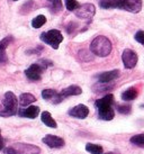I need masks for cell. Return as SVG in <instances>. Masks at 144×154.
I'll return each mask as SVG.
<instances>
[{
  "label": "cell",
  "mask_w": 144,
  "mask_h": 154,
  "mask_svg": "<svg viewBox=\"0 0 144 154\" xmlns=\"http://www.w3.org/2000/svg\"><path fill=\"white\" fill-rule=\"evenodd\" d=\"M4 145H5V141L4 138L1 137V131H0V151L4 149Z\"/></svg>",
  "instance_id": "obj_30"
},
{
  "label": "cell",
  "mask_w": 144,
  "mask_h": 154,
  "mask_svg": "<svg viewBox=\"0 0 144 154\" xmlns=\"http://www.w3.org/2000/svg\"><path fill=\"white\" fill-rule=\"evenodd\" d=\"M52 65V62L49 60H39L37 63H34L32 64L30 68L25 71L26 77L28 78L30 80H33V81H36V80H39L41 77H42V73L47 69V66Z\"/></svg>",
  "instance_id": "obj_4"
},
{
  "label": "cell",
  "mask_w": 144,
  "mask_h": 154,
  "mask_svg": "<svg viewBox=\"0 0 144 154\" xmlns=\"http://www.w3.org/2000/svg\"><path fill=\"white\" fill-rule=\"evenodd\" d=\"M50 2V6H51V11L52 13H59L62 10L63 8V5H62V1L61 0H47Z\"/></svg>",
  "instance_id": "obj_24"
},
{
  "label": "cell",
  "mask_w": 144,
  "mask_h": 154,
  "mask_svg": "<svg viewBox=\"0 0 144 154\" xmlns=\"http://www.w3.org/2000/svg\"><path fill=\"white\" fill-rule=\"evenodd\" d=\"M69 115L72 117H76V118L85 119L86 117L89 115V108L85 105H78V106L71 108L69 110Z\"/></svg>",
  "instance_id": "obj_11"
},
{
  "label": "cell",
  "mask_w": 144,
  "mask_h": 154,
  "mask_svg": "<svg viewBox=\"0 0 144 154\" xmlns=\"http://www.w3.org/2000/svg\"><path fill=\"white\" fill-rule=\"evenodd\" d=\"M18 99L14 92L8 91L5 94L4 100L0 103V116L10 117L18 114Z\"/></svg>",
  "instance_id": "obj_2"
},
{
  "label": "cell",
  "mask_w": 144,
  "mask_h": 154,
  "mask_svg": "<svg viewBox=\"0 0 144 154\" xmlns=\"http://www.w3.org/2000/svg\"><path fill=\"white\" fill-rule=\"evenodd\" d=\"M42 98L47 100V101H51L53 103H60L63 100V97L61 96V94L56 92L53 89H45L42 91Z\"/></svg>",
  "instance_id": "obj_10"
},
{
  "label": "cell",
  "mask_w": 144,
  "mask_h": 154,
  "mask_svg": "<svg viewBox=\"0 0 144 154\" xmlns=\"http://www.w3.org/2000/svg\"><path fill=\"white\" fill-rule=\"evenodd\" d=\"M117 110L121 112V114H130L131 112V106H128V105H119L117 106Z\"/></svg>",
  "instance_id": "obj_28"
},
{
  "label": "cell",
  "mask_w": 144,
  "mask_h": 154,
  "mask_svg": "<svg viewBox=\"0 0 144 154\" xmlns=\"http://www.w3.org/2000/svg\"><path fill=\"white\" fill-rule=\"evenodd\" d=\"M119 77V71L118 70H113V71H107V72H102L98 75V80L99 82L102 83H109L110 81H113L115 79H117Z\"/></svg>",
  "instance_id": "obj_13"
},
{
  "label": "cell",
  "mask_w": 144,
  "mask_h": 154,
  "mask_svg": "<svg viewBox=\"0 0 144 154\" xmlns=\"http://www.w3.org/2000/svg\"><path fill=\"white\" fill-rule=\"evenodd\" d=\"M36 101V98L32 94H21L19 96V105L23 107H26L27 105H30Z\"/></svg>",
  "instance_id": "obj_19"
},
{
  "label": "cell",
  "mask_w": 144,
  "mask_h": 154,
  "mask_svg": "<svg viewBox=\"0 0 144 154\" xmlns=\"http://www.w3.org/2000/svg\"><path fill=\"white\" fill-rule=\"evenodd\" d=\"M19 116L21 117H26V118H30V119H34L38 116L39 114V108L36 107V106H30L26 109H21V110L18 111Z\"/></svg>",
  "instance_id": "obj_15"
},
{
  "label": "cell",
  "mask_w": 144,
  "mask_h": 154,
  "mask_svg": "<svg viewBox=\"0 0 144 154\" xmlns=\"http://www.w3.org/2000/svg\"><path fill=\"white\" fill-rule=\"evenodd\" d=\"M86 151L91 154H102V147L97 144H92V143H88L86 145Z\"/></svg>",
  "instance_id": "obj_23"
},
{
  "label": "cell",
  "mask_w": 144,
  "mask_h": 154,
  "mask_svg": "<svg viewBox=\"0 0 144 154\" xmlns=\"http://www.w3.org/2000/svg\"><path fill=\"white\" fill-rule=\"evenodd\" d=\"M13 147L16 150L18 154H33L39 151L38 147L34 145H30V144H14Z\"/></svg>",
  "instance_id": "obj_12"
},
{
  "label": "cell",
  "mask_w": 144,
  "mask_h": 154,
  "mask_svg": "<svg viewBox=\"0 0 144 154\" xmlns=\"http://www.w3.org/2000/svg\"><path fill=\"white\" fill-rule=\"evenodd\" d=\"M64 2H65V7L69 11H76L77 9L80 7V5L77 0H64Z\"/></svg>",
  "instance_id": "obj_25"
},
{
  "label": "cell",
  "mask_w": 144,
  "mask_h": 154,
  "mask_svg": "<svg viewBox=\"0 0 144 154\" xmlns=\"http://www.w3.org/2000/svg\"><path fill=\"white\" fill-rule=\"evenodd\" d=\"M121 9L127 10L133 14L140 13L142 9V0H123Z\"/></svg>",
  "instance_id": "obj_8"
},
{
  "label": "cell",
  "mask_w": 144,
  "mask_h": 154,
  "mask_svg": "<svg viewBox=\"0 0 144 154\" xmlns=\"http://www.w3.org/2000/svg\"><path fill=\"white\" fill-rule=\"evenodd\" d=\"M142 107H144V105H142Z\"/></svg>",
  "instance_id": "obj_33"
},
{
  "label": "cell",
  "mask_w": 144,
  "mask_h": 154,
  "mask_svg": "<svg viewBox=\"0 0 144 154\" xmlns=\"http://www.w3.org/2000/svg\"><path fill=\"white\" fill-rule=\"evenodd\" d=\"M99 6L104 9H111V8H119L122 7L123 0H98Z\"/></svg>",
  "instance_id": "obj_16"
},
{
  "label": "cell",
  "mask_w": 144,
  "mask_h": 154,
  "mask_svg": "<svg viewBox=\"0 0 144 154\" xmlns=\"http://www.w3.org/2000/svg\"><path fill=\"white\" fill-rule=\"evenodd\" d=\"M122 60H123L124 66L126 69H133L135 68V65L137 64V54L133 50H130V48H126L124 50L123 55H122Z\"/></svg>",
  "instance_id": "obj_7"
},
{
  "label": "cell",
  "mask_w": 144,
  "mask_h": 154,
  "mask_svg": "<svg viewBox=\"0 0 144 154\" xmlns=\"http://www.w3.org/2000/svg\"><path fill=\"white\" fill-rule=\"evenodd\" d=\"M106 154H114V153H106Z\"/></svg>",
  "instance_id": "obj_31"
},
{
  "label": "cell",
  "mask_w": 144,
  "mask_h": 154,
  "mask_svg": "<svg viewBox=\"0 0 144 154\" xmlns=\"http://www.w3.org/2000/svg\"><path fill=\"white\" fill-rule=\"evenodd\" d=\"M134 38H135L136 42H139L140 44L144 45V30H139V32H136Z\"/></svg>",
  "instance_id": "obj_27"
},
{
  "label": "cell",
  "mask_w": 144,
  "mask_h": 154,
  "mask_svg": "<svg viewBox=\"0 0 144 154\" xmlns=\"http://www.w3.org/2000/svg\"><path fill=\"white\" fill-rule=\"evenodd\" d=\"M14 1H18V0H14Z\"/></svg>",
  "instance_id": "obj_32"
},
{
  "label": "cell",
  "mask_w": 144,
  "mask_h": 154,
  "mask_svg": "<svg viewBox=\"0 0 144 154\" xmlns=\"http://www.w3.org/2000/svg\"><path fill=\"white\" fill-rule=\"evenodd\" d=\"M45 23H46V17H45L44 15H38V16H36V17L32 20V26H33L34 28H41Z\"/></svg>",
  "instance_id": "obj_22"
},
{
  "label": "cell",
  "mask_w": 144,
  "mask_h": 154,
  "mask_svg": "<svg viewBox=\"0 0 144 154\" xmlns=\"http://www.w3.org/2000/svg\"><path fill=\"white\" fill-rule=\"evenodd\" d=\"M5 154H18L16 152V150L14 149L13 146H10V147H6L5 149Z\"/></svg>",
  "instance_id": "obj_29"
},
{
  "label": "cell",
  "mask_w": 144,
  "mask_h": 154,
  "mask_svg": "<svg viewBox=\"0 0 144 154\" xmlns=\"http://www.w3.org/2000/svg\"><path fill=\"white\" fill-rule=\"evenodd\" d=\"M41 118H42L43 123L46 125V126H49V127H51V128H56V127H58L56 122L53 119V117H52L51 114H50L49 111H43Z\"/></svg>",
  "instance_id": "obj_18"
},
{
  "label": "cell",
  "mask_w": 144,
  "mask_h": 154,
  "mask_svg": "<svg viewBox=\"0 0 144 154\" xmlns=\"http://www.w3.org/2000/svg\"><path fill=\"white\" fill-rule=\"evenodd\" d=\"M114 96L106 94L105 97L98 99L95 103V106L98 109V117L102 120H111L115 116V111L113 109Z\"/></svg>",
  "instance_id": "obj_1"
},
{
  "label": "cell",
  "mask_w": 144,
  "mask_h": 154,
  "mask_svg": "<svg viewBox=\"0 0 144 154\" xmlns=\"http://www.w3.org/2000/svg\"><path fill=\"white\" fill-rule=\"evenodd\" d=\"M137 97V90L132 87V88H128L127 90H125L123 94H122V99L125 100V101H131V100H134V99Z\"/></svg>",
  "instance_id": "obj_20"
},
{
  "label": "cell",
  "mask_w": 144,
  "mask_h": 154,
  "mask_svg": "<svg viewBox=\"0 0 144 154\" xmlns=\"http://www.w3.org/2000/svg\"><path fill=\"white\" fill-rule=\"evenodd\" d=\"M131 143L135 145H144V134H137L131 137Z\"/></svg>",
  "instance_id": "obj_26"
},
{
  "label": "cell",
  "mask_w": 144,
  "mask_h": 154,
  "mask_svg": "<svg viewBox=\"0 0 144 154\" xmlns=\"http://www.w3.org/2000/svg\"><path fill=\"white\" fill-rule=\"evenodd\" d=\"M60 94H61V96H62L63 98L70 97V96H78V94H82V89L78 86H70V87H68V88H65V89L62 90Z\"/></svg>",
  "instance_id": "obj_17"
},
{
  "label": "cell",
  "mask_w": 144,
  "mask_h": 154,
  "mask_svg": "<svg viewBox=\"0 0 144 154\" xmlns=\"http://www.w3.org/2000/svg\"><path fill=\"white\" fill-rule=\"evenodd\" d=\"M42 142L45 143L51 149H62L64 144H65L63 138H61L59 136H55V135H46L42 140Z\"/></svg>",
  "instance_id": "obj_9"
},
{
  "label": "cell",
  "mask_w": 144,
  "mask_h": 154,
  "mask_svg": "<svg viewBox=\"0 0 144 154\" xmlns=\"http://www.w3.org/2000/svg\"><path fill=\"white\" fill-rule=\"evenodd\" d=\"M114 88V86H111L109 83H102V82H99L97 85H95L92 88V90L96 92V94H102V92H107Z\"/></svg>",
  "instance_id": "obj_21"
},
{
  "label": "cell",
  "mask_w": 144,
  "mask_h": 154,
  "mask_svg": "<svg viewBox=\"0 0 144 154\" xmlns=\"http://www.w3.org/2000/svg\"><path fill=\"white\" fill-rule=\"evenodd\" d=\"M90 51L100 57L108 56L111 52V43L106 36H97L90 44Z\"/></svg>",
  "instance_id": "obj_3"
},
{
  "label": "cell",
  "mask_w": 144,
  "mask_h": 154,
  "mask_svg": "<svg viewBox=\"0 0 144 154\" xmlns=\"http://www.w3.org/2000/svg\"><path fill=\"white\" fill-rule=\"evenodd\" d=\"M13 42V36H7L4 39L0 41V63H6L7 62V54H6V48L8 45Z\"/></svg>",
  "instance_id": "obj_14"
},
{
  "label": "cell",
  "mask_w": 144,
  "mask_h": 154,
  "mask_svg": "<svg viewBox=\"0 0 144 154\" xmlns=\"http://www.w3.org/2000/svg\"><path fill=\"white\" fill-rule=\"evenodd\" d=\"M76 16L78 18H81V19H90L95 16L96 14V8L92 4H83L80 5V7L77 9L76 11Z\"/></svg>",
  "instance_id": "obj_6"
},
{
  "label": "cell",
  "mask_w": 144,
  "mask_h": 154,
  "mask_svg": "<svg viewBox=\"0 0 144 154\" xmlns=\"http://www.w3.org/2000/svg\"><path fill=\"white\" fill-rule=\"evenodd\" d=\"M41 39L45 44L50 45L54 50H58L60 44L63 42V35L58 29H51L49 32H44L41 34Z\"/></svg>",
  "instance_id": "obj_5"
}]
</instances>
